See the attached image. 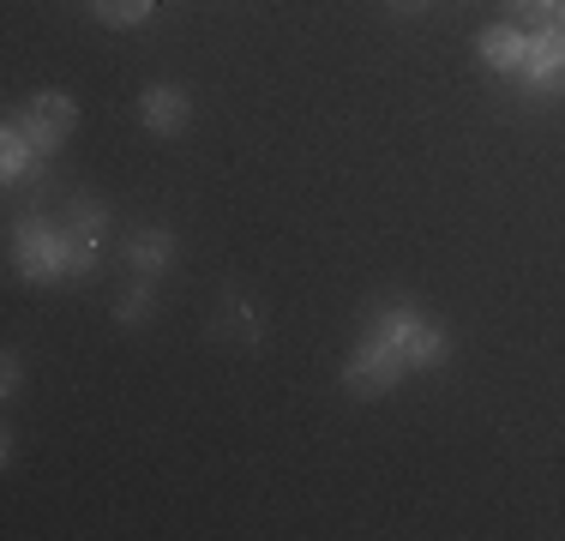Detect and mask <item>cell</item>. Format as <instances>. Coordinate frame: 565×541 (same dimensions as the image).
<instances>
[{"mask_svg": "<svg viewBox=\"0 0 565 541\" xmlns=\"http://www.w3.org/2000/svg\"><path fill=\"white\" fill-rule=\"evenodd\" d=\"M12 265H19L31 283L90 277V270H97V241H85L66 223H49V216H24L19 235H12Z\"/></svg>", "mask_w": 565, "mask_h": 541, "instance_id": "6da1fadb", "label": "cell"}, {"mask_svg": "<svg viewBox=\"0 0 565 541\" xmlns=\"http://www.w3.org/2000/svg\"><path fill=\"white\" fill-rule=\"evenodd\" d=\"M373 337L392 343L409 368H439V361H446V331H439L434 319H422L415 307H385V314L373 319Z\"/></svg>", "mask_w": 565, "mask_h": 541, "instance_id": "7a4b0ae2", "label": "cell"}, {"mask_svg": "<svg viewBox=\"0 0 565 541\" xmlns=\"http://www.w3.org/2000/svg\"><path fill=\"white\" fill-rule=\"evenodd\" d=\"M403 373H409V361H403L392 343H380V337L367 331V343H361L355 356H349V368H343V385L355 391V397H385Z\"/></svg>", "mask_w": 565, "mask_h": 541, "instance_id": "3957f363", "label": "cell"}, {"mask_svg": "<svg viewBox=\"0 0 565 541\" xmlns=\"http://www.w3.org/2000/svg\"><path fill=\"white\" fill-rule=\"evenodd\" d=\"M19 127H24V139H31L36 151H55L66 132L78 127V108H73L66 91H43V97H31V108L19 115Z\"/></svg>", "mask_w": 565, "mask_h": 541, "instance_id": "277c9868", "label": "cell"}, {"mask_svg": "<svg viewBox=\"0 0 565 541\" xmlns=\"http://www.w3.org/2000/svg\"><path fill=\"white\" fill-rule=\"evenodd\" d=\"M523 78H530L542 97H565V36L535 31L530 36V61H523Z\"/></svg>", "mask_w": 565, "mask_h": 541, "instance_id": "5b68a950", "label": "cell"}, {"mask_svg": "<svg viewBox=\"0 0 565 541\" xmlns=\"http://www.w3.org/2000/svg\"><path fill=\"white\" fill-rule=\"evenodd\" d=\"M481 61H488L493 73H523V61H530V31H523L518 19L488 24V31H481Z\"/></svg>", "mask_w": 565, "mask_h": 541, "instance_id": "8992f818", "label": "cell"}, {"mask_svg": "<svg viewBox=\"0 0 565 541\" xmlns=\"http://www.w3.org/2000/svg\"><path fill=\"white\" fill-rule=\"evenodd\" d=\"M139 115H145V127H151V132H181L186 115H193V103H186L181 85H151L139 97Z\"/></svg>", "mask_w": 565, "mask_h": 541, "instance_id": "52a82bcc", "label": "cell"}, {"mask_svg": "<svg viewBox=\"0 0 565 541\" xmlns=\"http://www.w3.org/2000/svg\"><path fill=\"white\" fill-rule=\"evenodd\" d=\"M174 259V235L169 229H132V241H127V265L139 270V277H157Z\"/></svg>", "mask_w": 565, "mask_h": 541, "instance_id": "ba28073f", "label": "cell"}, {"mask_svg": "<svg viewBox=\"0 0 565 541\" xmlns=\"http://www.w3.org/2000/svg\"><path fill=\"white\" fill-rule=\"evenodd\" d=\"M31 157H36V145L24 139V127L12 120V127H7V151H0V174H7V187L31 174Z\"/></svg>", "mask_w": 565, "mask_h": 541, "instance_id": "9c48e42d", "label": "cell"}, {"mask_svg": "<svg viewBox=\"0 0 565 541\" xmlns=\"http://www.w3.org/2000/svg\"><path fill=\"white\" fill-rule=\"evenodd\" d=\"M61 223H66V229H78V235H85V241H103V229H109V211H103L97 199H73Z\"/></svg>", "mask_w": 565, "mask_h": 541, "instance_id": "30bf717a", "label": "cell"}, {"mask_svg": "<svg viewBox=\"0 0 565 541\" xmlns=\"http://www.w3.org/2000/svg\"><path fill=\"white\" fill-rule=\"evenodd\" d=\"M151 7L157 0H90V12L103 24H139V19H151Z\"/></svg>", "mask_w": 565, "mask_h": 541, "instance_id": "8fae6325", "label": "cell"}, {"mask_svg": "<svg viewBox=\"0 0 565 541\" xmlns=\"http://www.w3.org/2000/svg\"><path fill=\"white\" fill-rule=\"evenodd\" d=\"M145 314H151V289H145V283H132V289L115 301V319L120 325H145Z\"/></svg>", "mask_w": 565, "mask_h": 541, "instance_id": "7c38bea8", "label": "cell"}, {"mask_svg": "<svg viewBox=\"0 0 565 541\" xmlns=\"http://www.w3.org/2000/svg\"><path fill=\"white\" fill-rule=\"evenodd\" d=\"M223 319H235L241 343H259V314H253V307H241L235 295H228V301H223Z\"/></svg>", "mask_w": 565, "mask_h": 541, "instance_id": "4fadbf2b", "label": "cell"}, {"mask_svg": "<svg viewBox=\"0 0 565 541\" xmlns=\"http://www.w3.org/2000/svg\"><path fill=\"white\" fill-rule=\"evenodd\" d=\"M505 7H511V19H535V24H542V12L554 7V0H505Z\"/></svg>", "mask_w": 565, "mask_h": 541, "instance_id": "5bb4252c", "label": "cell"}, {"mask_svg": "<svg viewBox=\"0 0 565 541\" xmlns=\"http://www.w3.org/2000/svg\"><path fill=\"white\" fill-rule=\"evenodd\" d=\"M542 31L547 36H565V0H554V7L542 12Z\"/></svg>", "mask_w": 565, "mask_h": 541, "instance_id": "9a60e30c", "label": "cell"}, {"mask_svg": "<svg viewBox=\"0 0 565 541\" xmlns=\"http://www.w3.org/2000/svg\"><path fill=\"white\" fill-rule=\"evenodd\" d=\"M392 12H427V0H392Z\"/></svg>", "mask_w": 565, "mask_h": 541, "instance_id": "2e32d148", "label": "cell"}]
</instances>
